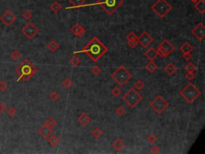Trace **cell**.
I'll use <instances>...</instances> for the list:
<instances>
[{
  "mask_svg": "<svg viewBox=\"0 0 205 154\" xmlns=\"http://www.w3.org/2000/svg\"><path fill=\"white\" fill-rule=\"evenodd\" d=\"M77 120L80 122L81 125L87 126L90 123V121H91V116L87 113H83L78 116Z\"/></svg>",
  "mask_w": 205,
  "mask_h": 154,
  "instance_id": "cell-16",
  "label": "cell"
},
{
  "mask_svg": "<svg viewBox=\"0 0 205 154\" xmlns=\"http://www.w3.org/2000/svg\"><path fill=\"white\" fill-rule=\"evenodd\" d=\"M102 134H103V132H102V129L100 128H99V127H95V128H94V129H93L92 132H91V135H92L93 137L95 139L100 138V137L102 136Z\"/></svg>",
  "mask_w": 205,
  "mask_h": 154,
  "instance_id": "cell-26",
  "label": "cell"
},
{
  "mask_svg": "<svg viewBox=\"0 0 205 154\" xmlns=\"http://www.w3.org/2000/svg\"><path fill=\"white\" fill-rule=\"evenodd\" d=\"M124 145H125V144H124L123 141L119 138L115 140V141H113V143H112L113 149H115L116 151H118V152L121 151V150L124 148Z\"/></svg>",
  "mask_w": 205,
  "mask_h": 154,
  "instance_id": "cell-19",
  "label": "cell"
},
{
  "mask_svg": "<svg viewBox=\"0 0 205 154\" xmlns=\"http://www.w3.org/2000/svg\"><path fill=\"white\" fill-rule=\"evenodd\" d=\"M137 37H138V36H136L135 32H133V31H130V32L127 35L126 38H127L128 41H131V40H136V39H137Z\"/></svg>",
  "mask_w": 205,
  "mask_h": 154,
  "instance_id": "cell-40",
  "label": "cell"
},
{
  "mask_svg": "<svg viewBox=\"0 0 205 154\" xmlns=\"http://www.w3.org/2000/svg\"><path fill=\"white\" fill-rule=\"evenodd\" d=\"M144 56L150 61H154V59H156V57L158 56V53L154 47H150L147 51L144 52Z\"/></svg>",
  "mask_w": 205,
  "mask_h": 154,
  "instance_id": "cell-17",
  "label": "cell"
},
{
  "mask_svg": "<svg viewBox=\"0 0 205 154\" xmlns=\"http://www.w3.org/2000/svg\"><path fill=\"white\" fill-rule=\"evenodd\" d=\"M49 97H50V99H51V100H53V101H57V100H59V94L57 93V92H55V91H53V92L49 95Z\"/></svg>",
  "mask_w": 205,
  "mask_h": 154,
  "instance_id": "cell-41",
  "label": "cell"
},
{
  "mask_svg": "<svg viewBox=\"0 0 205 154\" xmlns=\"http://www.w3.org/2000/svg\"><path fill=\"white\" fill-rule=\"evenodd\" d=\"M184 69L187 72H195L196 71V66L192 62H189L188 64H186Z\"/></svg>",
  "mask_w": 205,
  "mask_h": 154,
  "instance_id": "cell-30",
  "label": "cell"
},
{
  "mask_svg": "<svg viewBox=\"0 0 205 154\" xmlns=\"http://www.w3.org/2000/svg\"><path fill=\"white\" fill-rule=\"evenodd\" d=\"M21 56H22V55H21L20 51H18V50H14V51L11 52V54H10V57H11L14 60H18V59H20Z\"/></svg>",
  "mask_w": 205,
  "mask_h": 154,
  "instance_id": "cell-33",
  "label": "cell"
},
{
  "mask_svg": "<svg viewBox=\"0 0 205 154\" xmlns=\"http://www.w3.org/2000/svg\"><path fill=\"white\" fill-rule=\"evenodd\" d=\"M121 93H122V91H121V89L119 88V86H115V87H113L112 89H111V94L113 96H115V97H118V96H119Z\"/></svg>",
  "mask_w": 205,
  "mask_h": 154,
  "instance_id": "cell-32",
  "label": "cell"
},
{
  "mask_svg": "<svg viewBox=\"0 0 205 154\" xmlns=\"http://www.w3.org/2000/svg\"><path fill=\"white\" fill-rule=\"evenodd\" d=\"M70 31H71L74 36L79 37V38H81V37H83V36H84L85 34L87 33L86 29H85L81 24H80V23H74V25L72 26V27L70 28Z\"/></svg>",
  "mask_w": 205,
  "mask_h": 154,
  "instance_id": "cell-14",
  "label": "cell"
},
{
  "mask_svg": "<svg viewBox=\"0 0 205 154\" xmlns=\"http://www.w3.org/2000/svg\"><path fill=\"white\" fill-rule=\"evenodd\" d=\"M62 85H63V87H65L66 89L69 90L71 89L72 87V86H73V82H72V80H70L69 78H66V79L62 82Z\"/></svg>",
  "mask_w": 205,
  "mask_h": 154,
  "instance_id": "cell-29",
  "label": "cell"
},
{
  "mask_svg": "<svg viewBox=\"0 0 205 154\" xmlns=\"http://www.w3.org/2000/svg\"><path fill=\"white\" fill-rule=\"evenodd\" d=\"M169 106V103L167 102L162 96H157L151 103L150 107L158 114H162Z\"/></svg>",
  "mask_w": 205,
  "mask_h": 154,
  "instance_id": "cell-8",
  "label": "cell"
},
{
  "mask_svg": "<svg viewBox=\"0 0 205 154\" xmlns=\"http://www.w3.org/2000/svg\"><path fill=\"white\" fill-rule=\"evenodd\" d=\"M192 56L191 54V52H189V53H183V58L186 61H189L190 59H192Z\"/></svg>",
  "mask_w": 205,
  "mask_h": 154,
  "instance_id": "cell-46",
  "label": "cell"
},
{
  "mask_svg": "<svg viewBox=\"0 0 205 154\" xmlns=\"http://www.w3.org/2000/svg\"><path fill=\"white\" fill-rule=\"evenodd\" d=\"M23 19H25L26 20H30L32 17V12L31 10H24L23 12V15H22Z\"/></svg>",
  "mask_w": 205,
  "mask_h": 154,
  "instance_id": "cell-37",
  "label": "cell"
},
{
  "mask_svg": "<svg viewBox=\"0 0 205 154\" xmlns=\"http://www.w3.org/2000/svg\"><path fill=\"white\" fill-rule=\"evenodd\" d=\"M69 2L74 7L72 8H80L83 6H84L86 0H69Z\"/></svg>",
  "mask_w": 205,
  "mask_h": 154,
  "instance_id": "cell-27",
  "label": "cell"
},
{
  "mask_svg": "<svg viewBox=\"0 0 205 154\" xmlns=\"http://www.w3.org/2000/svg\"><path fill=\"white\" fill-rule=\"evenodd\" d=\"M46 47H47V48L49 49V51H51V52H55V51L59 49V45L56 41L51 40V41H50L48 44H47Z\"/></svg>",
  "mask_w": 205,
  "mask_h": 154,
  "instance_id": "cell-25",
  "label": "cell"
},
{
  "mask_svg": "<svg viewBox=\"0 0 205 154\" xmlns=\"http://www.w3.org/2000/svg\"><path fill=\"white\" fill-rule=\"evenodd\" d=\"M178 71V67L172 63H168L164 67V72H166L168 76H172Z\"/></svg>",
  "mask_w": 205,
  "mask_h": 154,
  "instance_id": "cell-18",
  "label": "cell"
},
{
  "mask_svg": "<svg viewBox=\"0 0 205 154\" xmlns=\"http://www.w3.org/2000/svg\"><path fill=\"white\" fill-rule=\"evenodd\" d=\"M8 84L6 82L5 80H0V92L1 93H3L5 92L6 90L8 89Z\"/></svg>",
  "mask_w": 205,
  "mask_h": 154,
  "instance_id": "cell-38",
  "label": "cell"
},
{
  "mask_svg": "<svg viewBox=\"0 0 205 154\" xmlns=\"http://www.w3.org/2000/svg\"><path fill=\"white\" fill-rule=\"evenodd\" d=\"M115 113H116L117 115H119V116H123V115L126 113V110L123 107L119 106V107H118V108L115 109Z\"/></svg>",
  "mask_w": 205,
  "mask_h": 154,
  "instance_id": "cell-42",
  "label": "cell"
},
{
  "mask_svg": "<svg viewBox=\"0 0 205 154\" xmlns=\"http://www.w3.org/2000/svg\"><path fill=\"white\" fill-rule=\"evenodd\" d=\"M161 152V149L157 145H153L150 148V153L153 154H158Z\"/></svg>",
  "mask_w": 205,
  "mask_h": 154,
  "instance_id": "cell-43",
  "label": "cell"
},
{
  "mask_svg": "<svg viewBox=\"0 0 205 154\" xmlns=\"http://www.w3.org/2000/svg\"><path fill=\"white\" fill-rule=\"evenodd\" d=\"M111 78L118 84L119 87H123L131 80L132 74L124 66L119 65L118 68L111 74Z\"/></svg>",
  "mask_w": 205,
  "mask_h": 154,
  "instance_id": "cell-3",
  "label": "cell"
},
{
  "mask_svg": "<svg viewBox=\"0 0 205 154\" xmlns=\"http://www.w3.org/2000/svg\"><path fill=\"white\" fill-rule=\"evenodd\" d=\"M137 41H138V44H140L143 48H147L154 41V38L147 31H144L143 33H141V35H139L137 37Z\"/></svg>",
  "mask_w": 205,
  "mask_h": 154,
  "instance_id": "cell-12",
  "label": "cell"
},
{
  "mask_svg": "<svg viewBox=\"0 0 205 154\" xmlns=\"http://www.w3.org/2000/svg\"><path fill=\"white\" fill-rule=\"evenodd\" d=\"M46 124V125L49 126V127H51V128H53L55 126H56L57 122H56V121L53 118V117L49 116L48 118L46 119V121H45V124Z\"/></svg>",
  "mask_w": 205,
  "mask_h": 154,
  "instance_id": "cell-31",
  "label": "cell"
},
{
  "mask_svg": "<svg viewBox=\"0 0 205 154\" xmlns=\"http://www.w3.org/2000/svg\"><path fill=\"white\" fill-rule=\"evenodd\" d=\"M62 9H63V6L58 1H54L53 3H51V10L54 13H55V14H58Z\"/></svg>",
  "mask_w": 205,
  "mask_h": 154,
  "instance_id": "cell-24",
  "label": "cell"
},
{
  "mask_svg": "<svg viewBox=\"0 0 205 154\" xmlns=\"http://www.w3.org/2000/svg\"><path fill=\"white\" fill-rule=\"evenodd\" d=\"M21 32L28 39H33L39 33V29L34 23L29 22L21 29Z\"/></svg>",
  "mask_w": 205,
  "mask_h": 154,
  "instance_id": "cell-10",
  "label": "cell"
},
{
  "mask_svg": "<svg viewBox=\"0 0 205 154\" xmlns=\"http://www.w3.org/2000/svg\"><path fill=\"white\" fill-rule=\"evenodd\" d=\"M123 101L128 104V107L133 108L138 105L143 100V96L135 90L133 87H130L128 92L123 96Z\"/></svg>",
  "mask_w": 205,
  "mask_h": 154,
  "instance_id": "cell-7",
  "label": "cell"
},
{
  "mask_svg": "<svg viewBox=\"0 0 205 154\" xmlns=\"http://www.w3.org/2000/svg\"><path fill=\"white\" fill-rule=\"evenodd\" d=\"M145 68L150 73H153L158 69V66H157L156 63H154V61H150L145 65Z\"/></svg>",
  "mask_w": 205,
  "mask_h": 154,
  "instance_id": "cell-22",
  "label": "cell"
},
{
  "mask_svg": "<svg viewBox=\"0 0 205 154\" xmlns=\"http://www.w3.org/2000/svg\"><path fill=\"white\" fill-rule=\"evenodd\" d=\"M175 49H176V47L171 42L168 41L167 39H164L161 44L157 47L156 50L158 53V56L163 57V58H166L172 54V52L175 51Z\"/></svg>",
  "mask_w": 205,
  "mask_h": 154,
  "instance_id": "cell-9",
  "label": "cell"
},
{
  "mask_svg": "<svg viewBox=\"0 0 205 154\" xmlns=\"http://www.w3.org/2000/svg\"><path fill=\"white\" fill-rule=\"evenodd\" d=\"M151 9L159 18L164 19L172 10V6L167 0H157L151 6Z\"/></svg>",
  "mask_w": 205,
  "mask_h": 154,
  "instance_id": "cell-6",
  "label": "cell"
},
{
  "mask_svg": "<svg viewBox=\"0 0 205 154\" xmlns=\"http://www.w3.org/2000/svg\"><path fill=\"white\" fill-rule=\"evenodd\" d=\"M192 34L195 38L202 41L205 38V26L203 23H198L194 28L192 30Z\"/></svg>",
  "mask_w": 205,
  "mask_h": 154,
  "instance_id": "cell-13",
  "label": "cell"
},
{
  "mask_svg": "<svg viewBox=\"0 0 205 154\" xmlns=\"http://www.w3.org/2000/svg\"><path fill=\"white\" fill-rule=\"evenodd\" d=\"M38 132V134H39L44 139H47L49 136H51V135H52V133H53L52 128L46 125V124H44L42 127H40Z\"/></svg>",
  "mask_w": 205,
  "mask_h": 154,
  "instance_id": "cell-15",
  "label": "cell"
},
{
  "mask_svg": "<svg viewBox=\"0 0 205 154\" xmlns=\"http://www.w3.org/2000/svg\"><path fill=\"white\" fill-rule=\"evenodd\" d=\"M16 19H17V17H16V16H15V14L10 10H6V11H4V12L1 15V16H0V20H1V22H2L4 25L7 26V27H10V25H12L13 23L15 22Z\"/></svg>",
  "mask_w": 205,
  "mask_h": 154,
  "instance_id": "cell-11",
  "label": "cell"
},
{
  "mask_svg": "<svg viewBox=\"0 0 205 154\" xmlns=\"http://www.w3.org/2000/svg\"><path fill=\"white\" fill-rule=\"evenodd\" d=\"M185 78L188 81H192L195 78V75L194 74V72H187V74L185 75Z\"/></svg>",
  "mask_w": 205,
  "mask_h": 154,
  "instance_id": "cell-44",
  "label": "cell"
},
{
  "mask_svg": "<svg viewBox=\"0 0 205 154\" xmlns=\"http://www.w3.org/2000/svg\"><path fill=\"white\" fill-rule=\"evenodd\" d=\"M108 47L100 41V39L96 36H94L91 38L88 43L83 47L81 50L74 51L73 53L74 55L80 53H85L87 56L90 57L93 62H98L104 55L108 52Z\"/></svg>",
  "mask_w": 205,
  "mask_h": 154,
  "instance_id": "cell-1",
  "label": "cell"
},
{
  "mask_svg": "<svg viewBox=\"0 0 205 154\" xmlns=\"http://www.w3.org/2000/svg\"><path fill=\"white\" fill-rule=\"evenodd\" d=\"M7 110V105H6L5 104H3V103H0V113H5Z\"/></svg>",
  "mask_w": 205,
  "mask_h": 154,
  "instance_id": "cell-47",
  "label": "cell"
},
{
  "mask_svg": "<svg viewBox=\"0 0 205 154\" xmlns=\"http://www.w3.org/2000/svg\"><path fill=\"white\" fill-rule=\"evenodd\" d=\"M138 41L137 39L136 40H131V41H128V45L129 46V47H131L132 49H135L138 45Z\"/></svg>",
  "mask_w": 205,
  "mask_h": 154,
  "instance_id": "cell-45",
  "label": "cell"
},
{
  "mask_svg": "<svg viewBox=\"0 0 205 154\" xmlns=\"http://www.w3.org/2000/svg\"><path fill=\"white\" fill-rule=\"evenodd\" d=\"M201 93V91L192 83H188L179 92V95L188 104H192L200 97Z\"/></svg>",
  "mask_w": 205,
  "mask_h": 154,
  "instance_id": "cell-4",
  "label": "cell"
},
{
  "mask_svg": "<svg viewBox=\"0 0 205 154\" xmlns=\"http://www.w3.org/2000/svg\"><path fill=\"white\" fill-rule=\"evenodd\" d=\"M91 72H92L95 76H100V75L101 74L102 70H101V68H100L98 65H95V66H93V67H91Z\"/></svg>",
  "mask_w": 205,
  "mask_h": 154,
  "instance_id": "cell-39",
  "label": "cell"
},
{
  "mask_svg": "<svg viewBox=\"0 0 205 154\" xmlns=\"http://www.w3.org/2000/svg\"><path fill=\"white\" fill-rule=\"evenodd\" d=\"M193 47L188 43V42H185L181 45V47H179V50L182 53H189L193 51Z\"/></svg>",
  "mask_w": 205,
  "mask_h": 154,
  "instance_id": "cell-21",
  "label": "cell"
},
{
  "mask_svg": "<svg viewBox=\"0 0 205 154\" xmlns=\"http://www.w3.org/2000/svg\"><path fill=\"white\" fill-rule=\"evenodd\" d=\"M69 62L72 66L77 67V66H80V64H81V59H80V58L79 56H72V58L70 59Z\"/></svg>",
  "mask_w": 205,
  "mask_h": 154,
  "instance_id": "cell-28",
  "label": "cell"
},
{
  "mask_svg": "<svg viewBox=\"0 0 205 154\" xmlns=\"http://www.w3.org/2000/svg\"><path fill=\"white\" fill-rule=\"evenodd\" d=\"M7 115H10V117H14L18 113V110L15 107H10L7 110Z\"/></svg>",
  "mask_w": 205,
  "mask_h": 154,
  "instance_id": "cell-35",
  "label": "cell"
},
{
  "mask_svg": "<svg viewBox=\"0 0 205 154\" xmlns=\"http://www.w3.org/2000/svg\"><path fill=\"white\" fill-rule=\"evenodd\" d=\"M190 1H191V2H192V3H196V2H197V1H199V0H190Z\"/></svg>",
  "mask_w": 205,
  "mask_h": 154,
  "instance_id": "cell-48",
  "label": "cell"
},
{
  "mask_svg": "<svg viewBox=\"0 0 205 154\" xmlns=\"http://www.w3.org/2000/svg\"><path fill=\"white\" fill-rule=\"evenodd\" d=\"M195 8L198 12L203 15L205 12V1L204 0H199L195 3Z\"/></svg>",
  "mask_w": 205,
  "mask_h": 154,
  "instance_id": "cell-20",
  "label": "cell"
},
{
  "mask_svg": "<svg viewBox=\"0 0 205 154\" xmlns=\"http://www.w3.org/2000/svg\"><path fill=\"white\" fill-rule=\"evenodd\" d=\"M147 141H148L150 144H155L157 141V140H158V137L155 134H149L148 136H147Z\"/></svg>",
  "mask_w": 205,
  "mask_h": 154,
  "instance_id": "cell-36",
  "label": "cell"
},
{
  "mask_svg": "<svg viewBox=\"0 0 205 154\" xmlns=\"http://www.w3.org/2000/svg\"><path fill=\"white\" fill-rule=\"evenodd\" d=\"M123 4V0H98L92 5L100 6L108 15L112 16Z\"/></svg>",
  "mask_w": 205,
  "mask_h": 154,
  "instance_id": "cell-5",
  "label": "cell"
},
{
  "mask_svg": "<svg viewBox=\"0 0 205 154\" xmlns=\"http://www.w3.org/2000/svg\"><path fill=\"white\" fill-rule=\"evenodd\" d=\"M47 141L50 145H51L52 147H56L59 143L60 142V140H59L57 136H55V135H51L47 138Z\"/></svg>",
  "mask_w": 205,
  "mask_h": 154,
  "instance_id": "cell-23",
  "label": "cell"
},
{
  "mask_svg": "<svg viewBox=\"0 0 205 154\" xmlns=\"http://www.w3.org/2000/svg\"><path fill=\"white\" fill-rule=\"evenodd\" d=\"M134 85H135V88H136V89L141 90L144 88V86H145V84H144V82L143 80H137L136 82H135Z\"/></svg>",
  "mask_w": 205,
  "mask_h": 154,
  "instance_id": "cell-34",
  "label": "cell"
},
{
  "mask_svg": "<svg viewBox=\"0 0 205 154\" xmlns=\"http://www.w3.org/2000/svg\"><path fill=\"white\" fill-rule=\"evenodd\" d=\"M15 72L18 74V76L16 80L17 82L22 80H24L25 82H28L37 73L38 68L28 59H25L15 68Z\"/></svg>",
  "mask_w": 205,
  "mask_h": 154,
  "instance_id": "cell-2",
  "label": "cell"
}]
</instances>
